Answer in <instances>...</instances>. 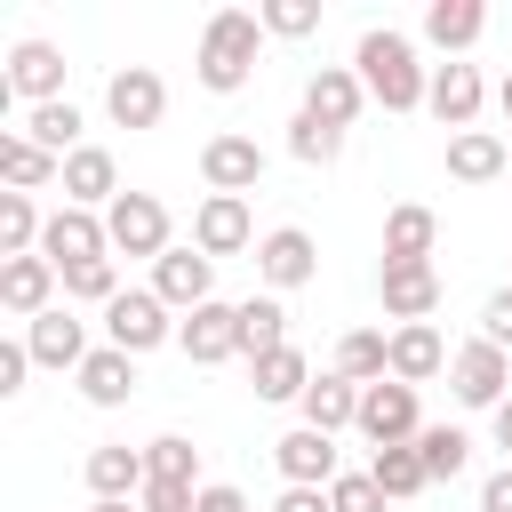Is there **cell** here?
Wrapping results in <instances>:
<instances>
[{"mask_svg":"<svg viewBox=\"0 0 512 512\" xmlns=\"http://www.w3.org/2000/svg\"><path fill=\"white\" fill-rule=\"evenodd\" d=\"M352 72H360L368 104H384V112H424V96H432V64H424L416 40L392 32V24H368V32H360Z\"/></svg>","mask_w":512,"mask_h":512,"instance_id":"6da1fadb","label":"cell"},{"mask_svg":"<svg viewBox=\"0 0 512 512\" xmlns=\"http://www.w3.org/2000/svg\"><path fill=\"white\" fill-rule=\"evenodd\" d=\"M256 56H264V16L256 8H216L200 24V48H192V80L208 96H240L256 80Z\"/></svg>","mask_w":512,"mask_h":512,"instance_id":"7a4b0ae2","label":"cell"},{"mask_svg":"<svg viewBox=\"0 0 512 512\" xmlns=\"http://www.w3.org/2000/svg\"><path fill=\"white\" fill-rule=\"evenodd\" d=\"M176 312L152 296V288H120L112 304H104V344H120L128 360H144V352H160V344H176Z\"/></svg>","mask_w":512,"mask_h":512,"instance_id":"3957f363","label":"cell"},{"mask_svg":"<svg viewBox=\"0 0 512 512\" xmlns=\"http://www.w3.org/2000/svg\"><path fill=\"white\" fill-rule=\"evenodd\" d=\"M448 392H456V408L496 416V408L512 400V352H504V344H488V336L456 344V360H448Z\"/></svg>","mask_w":512,"mask_h":512,"instance_id":"277c9868","label":"cell"},{"mask_svg":"<svg viewBox=\"0 0 512 512\" xmlns=\"http://www.w3.org/2000/svg\"><path fill=\"white\" fill-rule=\"evenodd\" d=\"M104 232H112V256H168L176 248V224H168V200L160 192H120L104 208Z\"/></svg>","mask_w":512,"mask_h":512,"instance_id":"5b68a950","label":"cell"},{"mask_svg":"<svg viewBox=\"0 0 512 512\" xmlns=\"http://www.w3.org/2000/svg\"><path fill=\"white\" fill-rule=\"evenodd\" d=\"M368 448H408L416 432H424V400H416V384H400V376H384V384H368L360 392V424H352Z\"/></svg>","mask_w":512,"mask_h":512,"instance_id":"8992f818","label":"cell"},{"mask_svg":"<svg viewBox=\"0 0 512 512\" xmlns=\"http://www.w3.org/2000/svg\"><path fill=\"white\" fill-rule=\"evenodd\" d=\"M200 184H208V192L248 200V192L264 184V144H256V136H240V128H216V136L200 144Z\"/></svg>","mask_w":512,"mask_h":512,"instance_id":"52a82bcc","label":"cell"},{"mask_svg":"<svg viewBox=\"0 0 512 512\" xmlns=\"http://www.w3.org/2000/svg\"><path fill=\"white\" fill-rule=\"evenodd\" d=\"M312 272H320V248H312L304 224H272V232L256 240V280H264V296H288V288H304Z\"/></svg>","mask_w":512,"mask_h":512,"instance_id":"ba28073f","label":"cell"},{"mask_svg":"<svg viewBox=\"0 0 512 512\" xmlns=\"http://www.w3.org/2000/svg\"><path fill=\"white\" fill-rule=\"evenodd\" d=\"M24 352H32V368H56V376H80V360H88L96 344H88V320H80L72 304H56V312H40V320H24Z\"/></svg>","mask_w":512,"mask_h":512,"instance_id":"9c48e42d","label":"cell"},{"mask_svg":"<svg viewBox=\"0 0 512 512\" xmlns=\"http://www.w3.org/2000/svg\"><path fill=\"white\" fill-rule=\"evenodd\" d=\"M0 88L24 96V112H32V104H64V48H56V40H16Z\"/></svg>","mask_w":512,"mask_h":512,"instance_id":"30bf717a","label":"cell"},{"mask_svg":"<svg viewBox=\"0 0 512 512\" xmlns=\"http://www.w3.org/2000/svg\"><path fill=\"white\" fill-rule=\"evenodd\" d=\"M104 112H112V128H160L168 120V80L152 64H120L104 80Z\"/></svg>","mask_w":512,"mask_h":512,"instance_id":"8fae6325","label":"cell"},{"mask_svg":"<svg viewBox=\"0 0 512 512\" xmlns=\"http://www.w3.org/2000/svg\"><path fill=\"white\" fill-rule=\"evenodd\" d=\"M264 232H256V216H248V200H232V192H208L200 208H192V248L200 256H248Z\"/></svg>","mask_w":512,"mask_h":512,"instance_id":"7c38bea8","label":"cell"},{"mask_svg":"<svg viewBox=\"0 0 512 512\" xmlns=\"http://www.w3.org/2000/svg\"><path fill=\"white\" fill-rule=\"evenodd\" d=\"M40 256H48L56 272H72V264H96V256H112V232H104V216H96V208H48Z\"/></svg>","mask_w":512,"mask_h":512,"instance_id":"4fadbf2b","label":"cell"},{"mask_svg":"<svg viewBox=\"0 0 512 512\" xmlns=\"http://www.w3.org/2000/svg\"><path fill=\"white\" fill-rule=\"evenodd\" d=\"M152 296L184 320V312H200V304H216V256H200V248H168L160 264H152Z\"/></svg>","mask_w":512,"mask_h":512,"instance_id":"5bb4252c","label":"cell"},{"mask_svg":"<svg viewBox=\"0 0 512 512\" xmlns=\"http://www.w3.org/2000/svg\"><path fill=\"white\" fill-rule=\"evenodd\" d=\"M480 104H488V80H480V64H432V96H424V112H432L448 136L480 128Z\"/></svg>","mask_w":512,"mask_h":512,"instance_id":"9a60e30c","label":"cell"},{"mask_svg":"<svg viewBox=\"0 0 512 512\" xmlns=\"http://www.w3.org/2000/svg\"><path fill=\"white\" fill-rule=\"evenodd\" d=\"M56 288H64V272H56L48 256H0V312H8V320L56 312Z\"/></svg>","mask_w":512,"mask_h":512,"instance_id":"2e32d148","label":"cell"},{"mask_svg":"<svg viewBox=\"0 0 512 512\" xmlns=\"http://www.w3.org/2000/svg\"><path fill=\"white\" fill-rule=\"evenodd\" d=\"M176 344H184V360L192 368H224V360H240V304H200V312H184V328H176Z\"/></svg>","mask_w":512,"mask_h":512,"instance_id":"e0dca14e","label":"cell"},{"mask_svg":"<svg viewBox=\"0 0 512 512\" xmlns=\"http://www.w3.org/2000/svg\"><path fill=\"white\" fill-rule=\"evenodd\" d=\"M272 464H280V480L288 488H336V432H312V424H296V432H280L272 440Z\"/></svg>","mask_w":512,"mask_h":512,"instance_id":"ac0fdd59","label":"cell"},{"mask_svg":"<svg viewBox=\"0 0 512 512\" xmlns=\"http://www.w3.org/2000/svg\"><path fill=\"white\" fill-rule=\"evenodd\" d=\"M376 296H384V320H392V328L432 320V312H440V264H384V272H376Z\"/></svg>","mask_w":512,"mask_h":512,"instance_id":"d6986e66","label":"cell"},{"mask_svg":"<svg viewBox=\"0 0 512 512\" xmlns=\"http://www.w3.org/2000/svg\"><path fill=\"white\" fill-rule=\"evenodd\" d=\"M304 112H312V120H328V128H352V120L368 112L360 72H352V64H320V72L304 80Z\"/></svg>","mask_w":512,"mask_h":512,"instance_id":"ffe728a7","label":"cell"},{"mask_svg":"<svg viewBox=\"0 0 512 512\" xmlns=\"http://www.w3.org/2000/svg\"><path fill=\"white\" fill-rule=\"evenodd\" d=\"M120 200V160L104 152V144H80L72 160H64V208H112Z\"/></svg>","mask_w":512,"mask_h":512,"instance_id":"44dd1931","label":"cell"},{"mask_svg":"<svg viewBox=\"0 0 512 512\" xmlns=\"http://www.w3.org/2000/svg\"><path fill=\"white\" fill-rule=\"evenodd\" d=\"M80 472H88V496H96V504H104V496L136 504V496H144V480H152V472H144V448H128V440L88 448V464H80Z\"/></svg>","mask_w":512,"mask_h":512,"instance_id":"7402d4cb","label":"cell"},{"mask_svg":"<svg viewBox=\"0 0 512 512\" xmlns=\"http://www.w3.org/2000/svg\"><path fill=\"white\" fill-rule=\"evenodd\" d=\"M480 32H488V8H480V0H432V8H424V40H432L448 64H464V48H480Z\"/></svg>","mask_w":512,"mask_h":512,"instance_id":"603a6c76","label":"cell"},{"mask_svg":"<svg viewBox=\"0 0 512 512\" xmlns=\"http://www.w3.org/2000/svg\"><path fill=\"white\" fill-rule=\"evenodd\" d=\"M0 184L8 192H48V184H64V160L48 144H32L24 128H8L0 136Z\"/></svg>","mask_w":512,"mask_h":512,"instance_id":"cb8c5ba5","label":"cell"},{"mask_svg":"<svg viewBox=\"0 0 512 512\" xmlns=\"http://www.w3.org/2000/svg\"><path fill=\"white\" fill-rule=\"evenodd\" d=\"M432 248H440V216L424 200H400L384 216V264H432Z\"/></svg>","mask_w":512,"mask_h":512,"instance_id":"d4e9b609","label":"cell"},{"mask_svg":"<svg viewBox=\"0 0 512 512\" xmlns=\"http://www.w3.org/2000/svg\"><path fill=\"white\" fill-rule=\"evenodd\" d=\"M448 360H456V352H448V336H440L432 320H408V328H392V376H400V384H432Z\"/></svg>","mask_w":512,"mask_h":512,"instance_id":"484cf974","label":"cell"},{"mask_svg":"<svg viewBox=\"0 0 512 512\" xmlns=\"http://www.w3.org/2000/svg\"><path fill=\"white\" fill-rule=\"evenodd\" d=\"M72 384H80V400H88V408H128V392H136V360H128L120 344H96V352L80 360V376H72Z\"/></svg>","mask_w":512,"mask_h":512,"instance_id":"4316f807","label":"cell"},{"mask_svg":"<svg viewBox=\"0 0 512 512\" xmlns=\"http://www.w3.org/2000/svg\"><path fill=\"white\" fill-rule=\"evenodd\" d=\"M512 168V144L496 136V128H464V136H448V176L456 184H496Z\"/></svg>","mask_w":512,"mask_h":512,"instance_id":"83f0119b","label":"cell"},{"mask_svg":"<svg viewBox=\"0 0 512 512\" xmlns=\"http://www.w3.org/2000/svg\"><path fill=\"white\" fill-rule=\"evenodd\" d=\"M248 376H256V400H272V408H304V392H312V376H320V368H312L296 344H280V352H264Z\"/></svg>","mask_w":512,"mask_h":512,"instance_id":"f1b7e54d","label":"cell"},{"mask_svg":"<svg viewBox=\"0 0 512 512\" xmlns=\"http://www.w3.org/2000/svg\"><path fill=\"white\" fill-rule=\"evenodd\" d=\"M336 376H352L360 392L384 384V376H392V328H352V336H336Z\"/></svg>","mask_w":512,"mask_h":512,"instance_id":"f546056e","label":"cell"},{"mask_svg":"<svg viewBox=\"0 0 512 512\" xmlns=\"http://www.w3.org/2000/svg\"><path fill=\"white\" fill-rule=\"evenodd\" d=\"M304 424H312V432H352V424H360V384L336 376V368L312 376V392H304Z\"/></svg>","mask_w":512,"mask_h":512,"instance_id":"4dcf8cb0","label":"cell"},{"mask_svg":"<svg viewBox=\"0 0 512 512\" xmlns=\"http://www.w3.org/2000/svg\"><path fill=\"white\" fill-rule=\"evenodd\" d=\"M280 344H288V304H280V296H248V304H240V360L256 368V360L280 352Z\"/></svg>","mask_w":512,"mask_h":512,"instance_id":"1f68e13d","label":"cell"},{"mask_svg":"<svg viewBox=\"0 0 512 512\" xmlns=\"http://www.w3.org/2000/svg\"><path fill=\"white\" fill-rule=\"evenodd\" d=\"M416 456H424L432 488H440V480H464V464H472V432H464V424H424V432H416Z\"/></svg>","mask_w":512,"mask_h":512,"instance_id":"d6a6232c","label":"cell"},{"mask_svg":"<svg viewBox=\"0 0 512 512\" xmlns=\"http://www.w3.org/2000/svg\"><path fill=\"white\" fill-rule=\"evenodd\" d=\"M368 480H376L392 504H408V496H424V488H432V472H424L416 440H408V448H376V456H368Z\"/></svg>","mask_w":512,"mask_h":512,"instance_id":"836d02e7","label":"cell"},{"mask_svg":"<svg viewBox=\"0 0 512 512\" xmlns=\"http://www.w3.org/2000/svg\"><path fill=\"white\" fill-rule=\"evenodd\" d=\"M80 128H88V120H80V104H72V96H64V104H32V112H24V136H32V144H48L56 160H72V152H80Z\"/></svg>","mask_w":512,"mask_h":512,"instance_id":"e575fe53","label":"cell"},{"mask_svg":"<svg viewBox=\"0 0 512 512\" xmlns=\"http://www.w3.org/2000/svg\"><path fill=\"white\" fill-rule=\"evenodd\" d=\"M40 232H48L40 200L32 192H0V256H40Z\"/></svg>","mask_w":512,"mask_h":512,"instance_id":"d590c367","label":"cell"},{"mask_svg":"<svg viewBox=\"0 0 512 512\" xmlns=\"http://www.w3.org/2000/svg\"><path fill=\"white\" fill-rule=\"evenodd\" d=\"M288 160H304V168L344 160V128H328V120H312V112L296 104V120H288Z\"/></svg>","mask_w":512,"mask_h":512,"instance_id":"8d00e7d4","label":"cell"},{"mask_svg":"<svg viewBox=\"0 0 512 512\" xmlns=\"http://www.w3.org/2000/svg\"><path fill=\"white\" fill-rule=\"evenodd\" d=\"M144 472H152V480H184V488H208V480H200V448H192L184 432H160V440H144Z\"/></svg>","mask_w":512,"mask_h":512,"instance_id":"74e56055","label":"cell"},{"mask_svg":"<svg viewBox=\"0 0 512 512\" xmlns=\"http://www.w3.org/2000/svg\"><path fill=\"white\" fill-rule=\"evenodd\" d=\"M112 296H120V256H96V264H72L64 272V304H96L104 312Z\"/></svg>","mask_w":512,"mask_h":512,"instance_id":"f35d334b","label":"cell"},{"mask_svg":"<svg viewBox=\"0 0 512 512\" xmlns=\"http://www.w3.org/2000/svg\"><path fill=\"white\" fill-rule=\"evenodd\" d=\"M264 40H312L320 32V0H264Z\"/></svg>","mask_w":512,"mask_h":512,"instance_id":"ab89813d","label":"cell"},{"mask_svg":"<svg viewBox=\"0 0 512 512\" xmlns=\"http://www.w3.org/2000/svg\"><path fill=\"white\" fill-rule=\"evenodd\" d=\"M328 504H336V512H384L392 496H384V488H376L368 472H336V488H328Z\"/></svg>","mask_w":512,"mask_h":512,"instance_id":"60d3db41","label":"cell"},{"mask_svg":"<svg viewBox=\"0 0 512 512\" xmlns=\"http://www.w3.org/2000/svg\"><path fill=\"white\" fill-rule=\"evenodd\" d=\"M136 504H144V512H200V488H184V480H144Z\"/></svg>","mask_w":512,"mask_h":512,"instance_id":"b9f144b4","label":"cell"},{"mask_svg":"<svg viewBox=\"0 0 512 512\" xmlns=\"http://www.w3.org/2000/svg\"><path fill=\"white\" fill-rule=\"evenodd\" d=\"M24 376H32V352H24V336H8V344H0V400H16Z\"/></svg>","mask_w":512,"mask_h":512,"instance_id":"7bdbcfd3","label":"cell"},{"mask_svg":"<svg viewBox=\"0 0 512 512\" xmlns=\"http://www.w3.org/2000/svg\"><path fill=\"white\" fill-rule=\"evenodd\" d=\"M480 336H488V344H504V352H512V288H496V296H488V304H480Z\"/></svg>","mask_w":512,"mask_h":512,"instance_id":"ee69618b","label":"cell"},{"mask_svg":"<svg viewBox=\"0 0 512 512\" xmlns=\"http://www.w3.org/2000/svg\"><path fill=\"white\" fill-rule=\"evenodd\" d=\"M272 512H336V504H328V488H280Z\"/></svg>","mask_w":512,"mask_h":512,"instance_id":"f6af8a7d","label":"cell"},{"mask_svg":"<svg viewBox=\"0 0 512 512\" xmlns=\"http://www.w3.org/2000/svg\"><path fill=\"white\" fill-rule=\"evenodd\" d=\"M480 512H512V464H496V472L480 480Z\"/></svg>","mask_w":512,"mask_h":512,"instance_id":"bcb514c9","label":"cell"},{"mask_svg":"<svg viewBox=\"0 0 512 512\" xmlns=\"http://www.w3.org/2000/svg\"><path fill=\"white\" fill-rule=\"evenodd\" d=\"M200 512H248V496H240L232 480H208V488H200Z\"/></svg>","mask_w":512,"mask_h":512,"instance_id":"7dc6e473","label":"cell"},{"mask_svg":"<svg viewBox=\"0 0 512 512\" xmlns=\"http://www.w3.org/2000/svg\"><path fill=\"white\" fill-rule=\"evenodd\" d=\"M488 424H496V448H504V464H512V400H504V408H496Z\"/></svg>","mask_w":512,"mask_h":512,"instance_id":"c3c4849f","label":"cell"},{"mask_svg":"<svg viewBox=\"0 0 512 512\" xmlns=\"http://www.w3.org/2000/svg\"><path fill=\"white\" fill-rule=\"evenodd\" d=\"M88 512H144V504H120V496H104V504H88Z\"/></svg>","mask_w":512,"mask_h":512,"instance_id":"681fc988","label":"cell"},{"mask_svg":"<svg viewBox=\"0 0 512 512\" xmlns=\"http://www.w3.org/2000/svg\"><path fill=\"white\" fill-rule=\"evenodd\" d=\"M496 104H504V120H512V72H504V80H496Z\"/></svg>","mask_w":512,"mask_h":512,"instance_id":"f907efd6","label":"cell"},{"mask_svg":"<svg viewBox=\"0 0 512 512\" xmlns=\"http://www.w3.org/2000/svg\"><path fill=\"white\" fill-rule=\"evenodd\" d=\"M504 144H512V136H504Z\"/></svg>","mask_w":512,"mask_h":512,"instance_id":"816d5d0a","label":"cell"}]
</instances>
